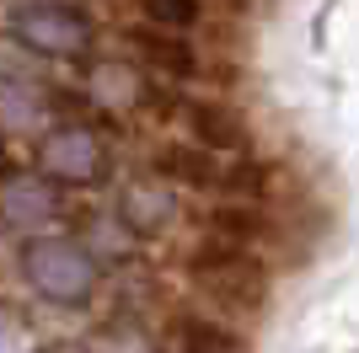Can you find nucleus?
Here are the masks:
<instances>
[{
  "label": "nucleus",
  "mask_w": 359,
  "mask_h": 353,
  "mask_svg": "<svg viewBox=\"0 0 359 353\" xmlns=\"http://www.w3.org/2000/svg\"><path fill=\"white\" fill-rule=\"evenodd\" d=\"M135 54H140V64L156 70L161 81H188V75L198 70V59H194V48H188L182 32L145 27V32H135Z\"/></svg>",
  "instance_id": "obj_8"
},
{
  "label": "nucleus",
  "mask_w": 359,
  "mask_h": 353,
  "mask_svg": "<svg viewBox=\"0 0 359 353\" xmlns=\"http://www.w3.org/2000/svg\"><path fill=\"white\" fill-rule=\"evenodd\" d=\"M166 220H172V182L166 176L129 182V193H123V225L135 235H150V230H161Z\"/></svg>",
  "instance_id": "obj_9"
},
{
  "label": "nucleus",
  "mask_w": 359,
  "mask_h": 353,
  "mask_svg": "<svg viewBox=\"0 0 359 353\" xmlns=\"http://www.w3.org/2000/svg\"><path fill=\"white\" fill-rule=\"evenodd\" d=\"M11 38L22 48H32L38 59H81L97 38V27L70 0H32V6L11 11Z\"/></svg>",
  "instance_id": "obj_3"
},
{
  "label": "nucleus",
  "mask_w": 359,
  "mask_h": 353,
  "mask_svg": "<svg viewBox=\"0 0 359 353\" xmlns=\"http://www.w3.org/2000/svg\"><path fill=\"white\" fill-rule=\"evenodd\" d=\"M140 11H145L150 27H161V32H188L204 16V6L198 0H140Z\"/></svg>",
  "instance_id": "obj_13"
},
{
  "label": "nucleus",
  "mask_w": 359,
  "mask_h": 353,
  "mask_svg": "<svg viewBox=\"0 0 359 353\" xmlns=\"http://www.w3.org/2000/svg\"><path fill=\"white\" fill-rule=\"evenodd\" d=\"M156 166H161V176L172 182V188H225V166L215 150L204 145H166L161 155H156Z\"/></svg>",
  "instance_id": "obj_7"
},
{
  "label": "nucleus",
  "mask_w": 359,
  "mask_h": 353,
  "mask_svg": "<svg viewBox=\"0 0 359 353\" xmlns=\"http://www.w3.org/2000/svg\"><path fill=\"white\" fill-rule=\"evenodd\" d=\"M22 279L48 305H86L97 289V263L70 235H38L22 247Z\"/></svg>",
  "instance_id": "obj_2"
},
{
  "label": "nucleus",
  "mask_w": 359,
  "mask_h": 353,
  "mask_svg": "<svg viewBox=\"0 0 359 353\" xmlns=\"http://www.w3.org/2000/svg\"><path fill=\"white\" fill-rule=\"evenodd\" d=\"M48 123V102L43 91H32L27 81H6L0 75V134H27V129H43Z\"/></svg>",
  "instance_id": "obj_11"
},
{
  "label": "nucleus",
  "mask_w": 359,
  "mask_h": 353,
  "mask_svg": "<svg viewBox=\"0 0 359 353\" xmlns=\"http://www.w3.org/2000/svg\"><path fill=\"white\" fill-rule=\"evenodd\" d=\"M172 353H241V338L215 316H198V310H182L172 321Z\"/></svg>",
  "instance_id": "obj_10"
},
{
  "label": "nucleus",
  "mask_w": 359,
  "mask_h": 353,
  "mask_svg": "<svg viewBox=\"0 0 359 353\" xmlns=\"http://www.w3.org/2000/svg\"><path fill=\"white\" fill-rule=\"evenodd\" d=\"M182 129H188V139L204 150H215V155H236V150H247V123H241L236 107L215 102V97H188V102L177 107Z\"/></svg>",
  "instance_id": "obj_5"
},
{
  "label": "nucleus",
  "mask_w": 359,
  "mask_h": 353,
  "mask_svg": "<svg viewBox=\"0 0 359 353\" xmlns=\"http://www.w3.org/2000/svg\"><path fill=\"white\" fill-rule=\"evenodd\" d=\"M91 91H97V102L129 107V102H140V75L129 64H102V70L91 75Z\"/></svg>",
  "instance_id": "obj_12"
},
{
  "label": "nucleus",
  "mask_w": 359,
  "mask_h": 353,
  "mask_svg": "<svg viewBox=\"0 0 359 353\" xmlns=\"http://www.w3.org/2000/svg\"><path fill=\"white\" fill-rule=\"evenodd\" d=\"M0 176H6V145H0Z\"/></svg>",
  "instance_id": "obj_15"
},
{
  "label": "nucleus",
  "mask_w": 359,
  "mask_h": 353,
  "mask_svg": "<svg viewBox=\"0 0 359 353\" xmlns=\"http://www.w3.org/2000/svg\"><path fill=\"white\" fill-rule=\"evenodd\" d=\"M38 161H43V172L54 176V182H75V188H81V182H97V176L107 172V145L91 129L70 123V129H54L43 139Z\"/></svg>",
  "instance_id": "obj_4"
},
{
  "label": "nucleus",
  "mask_w": 359,
  "mask_h": 353,
  "mask_svg": "<svg viewBox=\"0 0 359 353\" xmlns=\"http://www.w3.org/2000/svg\"><path fill=\"white\" fill-rule=\"evenodd\" d=\"M215 230H220L231 247H247V241H257L263 220H257V214H247V204H236V209H220V214H215Z\"/></svg>",
  "instance_id": "obj_14"
},
{
  "label": "nucleus",
  "mask_w": 359,
  "mask_h": 353,
  "mask_svg": "<svg viewBox=\"0 0 359 353\" xmlns=\"http://www.w3.org/2000/svg\"><path fill=\"white\" fill-rule=\"evenodd\" d=\"M60 214V188H54V176H11V182H0V220L6 225H43Z\"/></svg>",
  "instance_id": "obj_6"
},
{
  "label": "nucleus",
  "mask_w": 359,
  "mask_h": 353,
  "mask_svg": "<svg viewBox=\"0 0 359 353\" xmlns=\"http://www.w3.org/2000/svg\"><path fill=\"white\" fill-rule=\"evenodd\" d=\"M188 273H194L198 294H210L215 305L236 310V316H252L269 300V268L257 263L247 247H231V241H204L194 251Z\"/></svg>",
  "instance_id": "obj_1"
}]
</instances>
